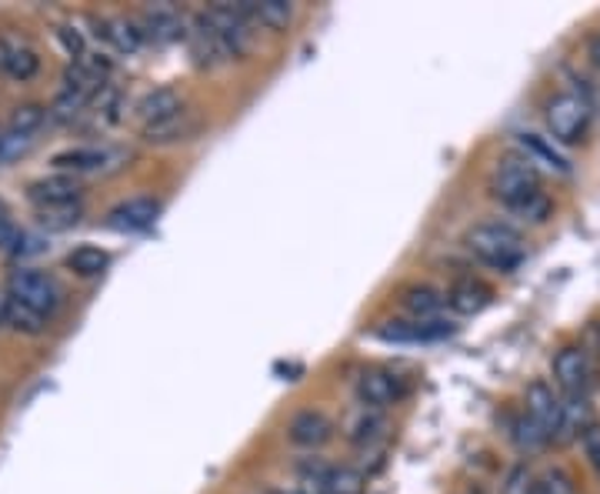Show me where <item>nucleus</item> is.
<instances>
[{"instance_id": "19", "label": "nucleus", "mask_w": 600, "mask_h": 494, "mask_svg": "<svg viewBox=\"0 0 600 494\" xmlns=\"http://www.w3.org/2000/svg\"><path fill=\"white\" fill-rule=\"evenodd\" d=\"M491 304V287L474 281V277H457L448 291V307L471 317V314H481L484 307Z\"/></svg>"}, {"instance_id": "1", "label": "nucleus", "mask_w": 600, "mask_h": 494, "mask_svg": "<svg viewBox=\"0 0 600 494\" xmlns=\"http://www.w3.org/2000/svg\"><path fill=\"white\" fill-rule=\"evenodd\" d=\"M491 191L494 198L517 218L524 221H547L550 214V201L540 191V175L534 168L530 157H507L497 164V171L491 178Z\"/></svg>"}, {"instance_id": "29", "label": "nucleus", "mask_w": 600, "mask_h": 494, "mask_svg": "<svg viewBox=\"0 0 600 494\" xmlns=\"http://www.w3.org/2000/svg\"><path fill=\"white\" fill-rule=\"evenodd\" d=\"M44 117H48V114H44V107H38V104H24V107H18V111L11 114V130H14V134H28V137H31V134L44 124Z\"/></svg>"}, {"instance_id": "30", "label": "nucleus", "mask_w": 600, "mask_h": 494, "mask_svg": "<svg viewBox=\"0 0 600 494\" xmlns=\"http://www.w3.org/2000/svg\"><path fill=\"white\" fill-rule=\"evenodd\" d=\"M38 218H41L44 228L64 231V228H74L81 221V204L77 208H61V211H38Z\"/></svg>"}, {"instance_id": "14", "label": "nucleus", "mask_w": 600, "mask_h": 494, "mask_svg": "<svg viewBox=\"0 0 600 494\" xmlns=\"http://www.w3.org/2000/svg\"><path fill=\"white\" fill-rule=\"evenodd\" d=\"M160 214V201L154 198H130L124 204H117L107 214V228L120 231V234H134V231H147Z\"/></svg>"}, {"instance_id": "18", "label": "nucleus", "mask_w": 600, "mask_h": 494, "mask_svg": "<svg viewBox=\"0 0 600 494\" xmlns=\"http://www.w3.org/2000/svg\"><path fill=\"white\" fill-rule=\"evenodd\" d=\"M140 28H144V38L157 41V44H173V41H180L187 34L183 31V18L173 8H167V4L147 8L144 18H140Z\"/></svg>"}, {"instance_id": "9", "label": "nucleus", "mask_w": 600, "mask_h": 494, "mask_svg": "<svg viewBox=\"0 0 600 494\" xmlns=\"http://www.w3.org/2000/svg\"><path fill=\"white\" fill-rule=\"evenodd\" d=\"M357 401L367 408V411H383L390 404H397L400 398H404V381H400L397 375L390 371H364L357 378Z\"/></svg>"}, {"instance_id": "3", "label": "nucleus", "mask_w": 600, "mask_h": 494, "mask_svg": "<svg viewBox=\"0 0 600 494\" xmlns=\"http://www.w3.org/2000/svg\"><path fill=\"white\" fill-rule=\"evenodd\" d=\"M8 297L21 307L34 311V314H41V317H51L61 304V287L44 271L21 267L8 277Z\"/></svg>"}, {"instance_id": "6", "label": "nucleus", "mask_w": 600, "mask_h": 494, "mask_svg": "<svg viewBox=\"0 0 600 494\" xmlns=\"http://www.w3.org/2000/svg\"><path fill=\"white\" fill-rule=\"evenodd\" d=\"M524 414L534 418L550 441H564V418H567V404L560 395H554L550 385L534 381L524 395Z\"/></svg>"}, {"instance_id": "20", "label": "nucleus", "mask_w": 600, "mask_h": 494, "mask_svg": "<svg viewBox=\"0 0 600 494\" xmlns=\"http://www.w3.org/2000/svg\"><path fill=\"white\" fill-rule=\"evenodd\" d=\"M107 160H110V150L104 147H71L54 157V168L64 175H87V171H104Z\"/></svg>"}, {"instance_id": "33", "label": "nucleus", "mask_w": 600, "mask_h": 494, "mask_svg": "<svg viewBox=\"0 0 600 494\" xmlns=\"http://www.w3.org/2000/svg\"><path fill=\"white\" fill-rule=\"evenodd\" d=\"M590 57H593V64H600V38L590 41Z\"/></svg>"}, {"instance_id": "10", "label": "nucleus", "mask_w": 600, "mask_h": 494, "mask_svg": "<svg viewBox=\"0 0 600 494\" xmlns=\"http://www.w3.org/2000/svg\"><path fill=\"white\" fill-rule=\"evenodd\" d=\"M31 204L38 211H61V208H77L81 204V185L71 175H51L31 185L28 191Z\"/></svg>"}, {"instance_id": "28", "label": "nucleus", "mask_w": 600, "mask_h": 494, "mask_svg": "<svg viewBox=\"0 0 600 494\" xmlns=\"http://www.w3.org/2000/svg\"><path fill=\"white\" fill-rule=\"evenodd\" d=\"M4 324H11L14 332H24V335H41L44 332V317L28 311V307H21V304H14L11 297L4 304Z\"/></svg>"}, {"instance_id": "21", "label": "nucleus", "mask_w": 600, "mask_h": 494, "mask_svg": "<svg viewBox=\"0 0 600 494\" xmlns=\"http://www.w3.org/2000/svg\"><path fill=\"white\" fill-rule=\"evenodd\" d=\"M400 304L411 314V320H438L444 304H448V294L428 287V284H418V287H408L400 294Z\"/></svg>"}, {"instance_id": "27", "label": "nucleus", "mask_w": 600, "mask_h": 494, "mask_svg": "<svg viewBox=\"0 0 600 494\" xmlns=\"http://www.w3.org/2000/svg\"><path fill=\"white\" fill-rule=\"evenodd\" d=\"M527 494H577V484L567 471L554 467V471H544L540 477H534L527 484Z\"/></svg>"}, {"instance_id": "12", "label": "nucleus", "mask_w": 600, "mask_h": 494, "mask_svg": "<svg viewBox=\"0 0 600 494\" xmlns=\"http://www.w3.org/2000/svg\"><path fill=\"white\" fill-rule=\"evenodd\" d=\"M38 71H41V57L28 41H21L14 34H0V74L24 84V81L38 77Z\"/></svg>"}, {"instance_id": "34", "label": "nucleus", "mask_w": 600, "mask_h": 494, "mask_svg": "<svg viewBox=\"0 0 600 494\" xmlns=\"http://www.w3.org/2000/svg\"><path fill=\"white\" fill-rule=\"evenodd\" d=\"M11 221V214H8V208H4V201H0V228H4Z\"/></svg>"}, {"instance_id": "26", "label": "nucleus", "mask_w": 600, "mask_h": 494, "mask_svg": "<svg viewBox=\"0 0 600 494\" xmlns=\"http://www.w3.org/2000/svg\"><path fill=\"white\" fill-rule=\"evenodd\" d=\"M520 147L530 154V157H537V160H544L547 168H554V171H560V175H567L570 171V164L557 154V147L554 144H547L540 134H520Z\"/></svg>"}, {"instance_id": "22", "label": "nucleus", "mask_w": 600, "mask_h": 494, "mask_svg": "<svg viewBox=\"0 0 600 494\" xmlns=\"http://www.w3.org/2000/svg\"><path fill=\"white\" fill-rule=\"evenodd\" d=\"M507 438H510V441H514L524 454H537V451H544V448L550 444L547 431H544L534 418H527L524 411L510 418V424H507Z\"/></svg>"}, {"instance_id": "31", "label": "nucleus", "mask_w": 600, "mask_h": 494, "mask_svg": "<svg viewBox=\"0 0 600 494\" xmlns=\"http://www.w3.org/2000/svg\"><path fill=\"white\" fill-rule=\"evenodd\" d=\"M580 441H583V454H587L590 467H593L597 477H600V424H590V428L580 434Z\"/></svg>"}, {"instance_id": "11", "label": "nucleus", "mask_w": 600, "mask_h": 494, "mask_svg": "<svg viewBox=\"0 0 600 494\" xmlns=\"http://www.w3.org/2000/svg\"><path fill=\"white\" fill-rule=\"evenodd\" d=\"M454 335V324L448 320H390L387 327H380L383 341H397V345H428V341H441Z\"/></svg>"}, {"instance_id": "15", "label": "nucleus", "mask_w": 600, "mask_h": 494, "mask_svg": "<svg viewBox=\"0 0 600 494\" xmlns=\"http://www.w3.org/2000/svg\"><path fill=\"white\" fill-rule=\"evenodd\" d=\"M287 438L297 444V448H320L334 438V424L324 411H297L287 424Z\"/></svg>"}, {"instance_id": "23", "label": "nucleus", "mask_w": 600, "mask_h": 494, "mask_svg": "<svg viewBox=\"0 0 600 494\" xmlns=\"http://www.w3.org/2000/svg\"><path fill=\"white\" fill-rule=\"evenodd\" d=\"M104 41L120 54H137L147 38H144V28L137 21L117 18V21H104Z\"/></svg>"}, {"instance_id": "7", "label": "nucleus", "mask_w": 600, "mask_h": 494, "mask_svg": "<svg viewBox=\"0 0 600 494\" xmlns=\"http://www.w3.org/2000/svg\"><path fill=\"white\" fill-rule=\"evenodd\" d=\"M208 21V28L224 41V48L231 51V57H241L251 48V21L244 18V11L238 4H218L200 14Z\"/></svg>"}, {"instance_id": "2", "label": "nucleus", "mask_w": 600, "mask_h": 494, "mask_svg": "<svg viewBox=\"0 0 600 494\" xmlns=\"http://www.w3.org/2000/svg\"><path fill=\"white\" fill-rule=\"evenodd\" d=\"M467 251L481 264H487V267H494L501 274H510L524 261V241L507 224H477L467 234Z\"/></svg>"}, {"instance_id": "25", "label": "nucleus", "mask_w": 600, "mask_h": 494, "mask_svg": "<svg viewBox=\"0 0 600 494\" xmlns=\"http://www.w3.org/2000/svg\"><path fill=\"white\" fill-rule=\"evenodd\" d=\"M107 261H110V257H107V251L91 248V244L74 248V251L67 254V267H71L74 274H81V277H97V274H104Z\"/></svg>"}, {"instance_id": "35", "label": "nucleus", "mask_w": 600, "mask_h": 494, "mask_svg": "<svg viewBox=\"0 0 600 494\" xmlns=\"http://www.w3.org/2000/svg\"><path fill=\"white\" fill-rule=\"evenodd\" d=\"M271 494H307V491H271Z\"/></svg>"}, {"instance_id": "4", "label": "nucleus", "mask_w": 600, "mask_h": 494, "mask_svg": "<svg viewBox=\"0 0 600 494\" xmlns=\"http://www.w3.org/2000/svg\"><path fill=\"white\" fill-rule=\"evenodd\" d=\"M297 477L307 491H317V494H364V487H367L360 471L327 464L320 458H304L297 464Z\"/></svg>"}, {"instance_id": "5", "label": "nucleus", "mask_w": 600, "mask_h": 494, "mask_svg": "<svg viewBox=\"0 0 600 494\" xmlns=\"http://www.w3.org/2000/svg\"><path fill=\"white\" fill-rule=\"evenodd\" d=\"M544 117H547V127H550L554 140H560V144H577L590 130V107L577 94L550 97Z\"/></svg>"}, {"instance_id": "24", "label": "nucleus", "mask_w": 600, "mask_h": 494, "mask_svg": "<svg viewBox=\"0 0 600 494\" xmlns=\"http://www.w3.org/2000/svg\"><path fill=\"white\" fill-rule=\"evenodd\" d=\"M383 418H380V411H360L354 421H350V431H347V438H350V444H357V448H370V444H377L380 438H383Z\"/></svg>"}, {"instance_id": "8", "label": "nucleus", "mask_w": 600, "mask_h": 494, "mask_svg": "<svg viewBox=\"0 0 600 494\" xmlns=\"http://www.w3.org/2000/svg\"><path fill=\"white\" fill-rule=\"evenodd\" d=\"M554 381L560 388V398L567 401H587L590 391V361L580 348H560L554 358Z\"/></svg>"}, {"instance_id": "16", "label": "nucleus", "mask_w": 600, "mask_h": 494, "mask_svg": "<svg viewBox=\"0 0 600 494\" xmlns=\"http://www.w3.org/2000/svg\"><path fill=\"white\" fill-rule=\"evenodd\" d=\"M251 28H267V31H284L294 21V4L287 0H241L238 4Z\"/></svg>"}, {"instance_id": "17", "label": "nucleus", "mask_w": 600, "mask_h": 494, "mask_svg": "<svg viewBox=\"0 0 600 494\" xmlns=\"http://www.w3.org/2000/svg\"><path fill=\"white\" fill-rule=\"evenodd\" d=\"M190 51L197 57L200 67H218V64H228L231 61V51L224 48V41L208 28L204 18H193V31H190Z\"/></svg>"}, {"instance_id": "36", "label": "nucleus", "mask_w": 600, "mask_h": 494, "mask_svg": "<svg viewBox=\"0 0 600 494\" xmlns=\"http://www.w3.org/2000/svg\"><path fill=\"white\" fill-rule=\"evenodd\" d=\"M4 304H8V301H0V324H4Z\"/></svg>"}, {"instance_id": "13", "label": "nucleus", "mask_w": 600, "mask_h": 494, "mask_svg": "<svg viewBox=\"0 0 600 494\" xmlns=\"http://www.w3.org/2000/svg\"><path fill=\"white\" fill-rule=\"evenodd\" d=\"M183 114V104H180V94L173 87H157L150 94L140 97L137 104V120H140V130H150V127H160L173 117Z\"/></svg>"}, {"instance_id": "32", "label": "nucleus", "mask_w": 600, "mask_h": 494, "mask_svg": "<svg viewBox=\"0 0 600 494\" xmlns=\"http://www.w3.org/2000/svg\"><path fill=\"white\" fill-rule=\"evenodd\" d=\"M57 38L64 41V48H67V54H71L74 61H81V57L87 54V51H84V38H81L74 28H61V31H57Z\"/></svg>"}]
</instances>
